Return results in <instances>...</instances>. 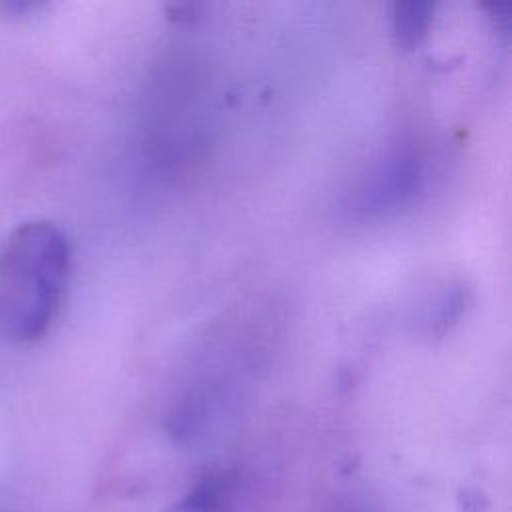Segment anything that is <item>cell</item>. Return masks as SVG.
Returning a JSON list of instances; mask_svg holds the SVG:
<instances>
[{"label": "cell", "instance_id": "cell-5", "mask_svg": "<svg viewBox=\"0 0 512 512\" xmlns=\"http://www.w3.org/2000/svg\"><path fill=\"white\" fill-rule=\"evenodd\" d=\"M486 8L490 10V14H492V18L496 20V24L500 26V28H504V30H508V26H510V4L508 2H490V4H486Z\"/></svg>", "mask_w": 512, "mask_h": 512}, {"label": "cell", "instance_id": "cell-3", "mask_svg": "<svg viewBox=\"0 0 512 512\" xmlns=\"http://www.w3.org/2000/svg\"><path fill=\"white\" fill-rule=\"evenodd\" d=\"M468 302V288L462 282H448L442 286L432 300H428L422 316L420 328L428 336H442L454 322H458Z\"/></svg>", "mask_w": 512, "mask_h": 512}, {"label": "cell", "instance_id": "cell-1", "mask_svg": "<svg viewBox=\"0 0 512 512\" xmlns=\"http://www.w3.org/2000/svg\"><path fill=\"white\" fill-rule=\"evenodd\" d=\"M66 234L50 220H26L0 244V334L32 344L52 328L70 278Z\"/></svg>", "mask_w": 512, "mask_h": 512}, {"label": "cell", "instance_id": "cell-2", "mask_svg": "<svg viewBox=\"0 0 512 512\" xmlns=\"http://www.w3.org/2000/svg\"><path fill=\"white\" fill-rule=\"evenodd\" d=\"M424 162L416 146L394 144L368 170L356 190V208L382 214L402 206L420 186Z\"/></svg>", "mask_w": 512, "mask_h": 512}, {"label": "cell", "instance_id": "cell-4", "mask_svg": "<svg viewBox=\"0 0 512 512\" xmlns=\"http://www.w3.org/2000/svg\"><path fill=\"white\" fill-rule=\"evenodd\" d=\"M434 4L426 0H398L392 4V36L402 50L416 48L428 34Z\"/></svg>", "mask_w": 512, "mask_h": 512}]
</instances>
